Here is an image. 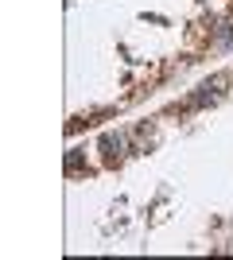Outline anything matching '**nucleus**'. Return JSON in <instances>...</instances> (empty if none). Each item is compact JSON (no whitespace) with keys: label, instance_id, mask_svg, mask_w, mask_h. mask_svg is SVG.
Segmentation results:
<instances>
[{"label":"nucleus","instance_id":"f257e3e1","mask_svg":"<svg viewBox=\"0 0 233 260\" xmlns=\"http://www.w3.org/2000/svg\"><path fill=\"white\" fill-rule=\"evenodd\" d=\"M225 86H229V74H214V78H206V82H202V86L194 89L187 101L171 105V117H187V113H198V109L218 105V101H222V93H225Z\"/></svg>","mask_w":233,"mask_h":260},{"label":"nucleus","instance_id":"f03ea898","mask_svg":"<svg viewBox=\"0 0 233 260\" xmlns=\"http://www.w3.org/2000/svg\"><path fill=\"white\" fill-rule=\"evenodd\" d=\"M128 140H132V132H105V136H101L105 163H121L124 152H128Z\"/></svg>","mask_w":233,"mask_h":260},{"label":"nucleus","instance_id":"7ed1b4c3","mask_svg":"<svg viewBox=\"0 0 233 260\" xmlns=\"http://www.w3.org/2000/svg\"><path fill=\"white\" fill-rule=\"evenodd\" d=\"M132 140H136L132 152H152L155 144H159V128H155V120H140V124L132 128Z\"/></svg>","mask_w":233,"mask_h":260},{"label":"nucleus","instance_id":"20e7f679","mask_svg":"<svg viewBox=\"0 0 233 260\" xmlns=\"http://www.w3.org/2000/svg\"><path fill=\"white\" fill-rule=\"evenodd\" d=\"M78 171H89L82 163V152H66V175H78Z\"/></svg>","mask_w":233,"mask_h":260}]
</instances>
